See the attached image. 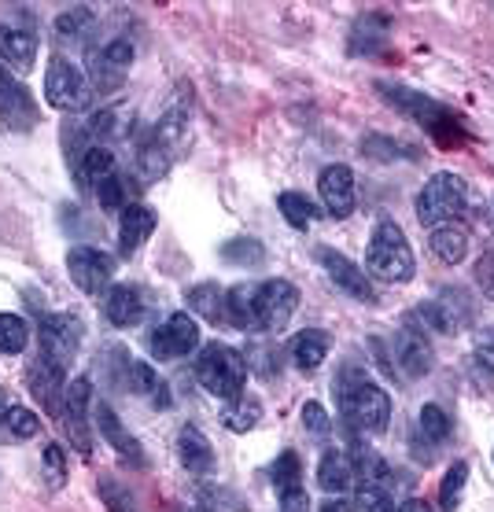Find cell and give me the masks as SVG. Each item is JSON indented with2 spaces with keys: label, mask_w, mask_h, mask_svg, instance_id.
Wrapping results in <instances>:
<instances>
[{
  "label": "cell",
  "mask_w": 494,
  "mask_h": 512,
  "mask_svg": "<svg viewBox=\"0 0 494 512\" xmlns=\"http://www.w3.org/2000/svg\"><path fill=\"white\" fill-rule=\"evenodd\" d=\"M336 402H340V420L354 435H384L391 424V395L380 384L369 380L365 369L343 365V373L332 380Z\"/></svg>",
  "instance_id": "obj_1"
},
{
  "label": "cell",
  "mask_w": 494,
  "mask_h": 512,
  "mask_svg": "<svg viewBox=\"0 0 494 512\" xmlns=\"http://www.w3.org/2000/svg\"><path fill=\"white\" fill-rule=\"evenodd\" d=\"M377 93L384 96L391 107H399L406 118H413V122H417L428 137H436L443 148H454V144H465V140H469V129H465V122H461L450 107H443L439 100H432L428 93H421V89L377 82Z\"/></svg>",
  "instance_id": "obj_2"
},
{
  "label": "cell",
  "mask_w": 494,
  "mask_h": 512,
  "mask_svg": "<svg viewBox=\"0 0 494 512\" xmlns=\"http://www.w3.org/2000/svg\"><path fill=\"white\" fill-rule=\"evenodd\" d=\"M365 269H369V277L384 280V284H410L417 277V258H413V247L399 222L380 218L373 225L369 244H365Z\"/></svg>",
  "instance_id": "obj_3"
},
{
  "label": "cell",
  "mask_w": 494,
  "mask_h": 512,
  "mask_svg": "<svg viewBox=\"0 0 494 512\" xmlns=\"http://www.w3.org/2000/svg\"><path fill=\"white\" fill-rule=\"evenodd\" d=\"M196 380L207 395L222 398V402H236V398L244 395V384H247V358L240 350L225 347V343H207L200 350V358H196Z\"/></svg>",
  "instance_id": "obj_4"
},
{
  "label": "cell",
  "mask_w": 494,
  "mask_h": 512,
  "mask_svg": "<svg viewBox=\"0 0 494 512\" xmlns=\"http://www.w3.org/2000/svg\"><path fill=\"white\" fill-rule=\"evenodd\" d=\"M465 210H469V185L454 170L432 174L424 181L421 192H417V222L428 225V229L458 222Z\"/></svg>",
  "instance_id": "obj_5"
},
{
  "label": "cell",
  "mask_w": 494,
  "mask_h": 512,
  "mask_svg": "<svg viewBox=\"0 0 494 512\" xmlns=\"http://www.w3.org/2000/svg\"><path fill=\"white\" fill-rule=\"evenodd\" d=\"M413 321H421L436 336H458L476 321V303H472V295L465 288H439L432 299L417 303Z\"/></svg>",
  "instance_id": "obj_6"
},
{
  "label": "cell",
  "mask_w": 494,
  "mask_h": 512,
  "mask_svg": "<svg viewBox=\"0 0 494 512\" xmlns=\"http://www.w3.org/2000/svg\"><path fill=\"white\" fill-rule=\"evenodd\" d=\"M133 59H137V48H133L130 37H111L104 45L89 48L85 52V78L93 85V96H107L122 89Z\"/></svg>",
  "instance_id": "obj_7"
},
{
  "label": "cell",
  "mask_w": 494,
  "mask_h": 512,
  "mask_svg": "<svg viewBox=\"0 0 494 512\" xmlns=\"http://www.w3.org/2000/svg\"><path fill=\"white\" fill-rule=\"evenodd\" d=\"M45 100L56 111H71V115L85 111L89 100H93V85L85 78V70L63 52H56L45 67Z\"/></svg>",
  "instance_id": "obj_8"
},
{
  "label": "cell",
  "mask_w": 494,
  "mask_h": 512,
  "mask_svg": "<svg viewBox=\"0 0 494 512\" xmlns=\"http://www.w3.org/2000/svg\"><path fill=\"white\" fill-rule=\"evenodd\" d=\"M41 122V107H37L30 85L0 63V129L8 133H30Z\"/></svg>",
  "instance_id": "obj_9"
},
{
  "label": "cell",
  "mask_w": 494,
  "mask_h": 512,
  "mask_svg": "<svg viewBox=\"0 0 494 512\" xmlns=\"http://www.w3.org/2000/svg\"><path fill=\"white\" fill-rule=\"evenodd\" d=\"M93 380L89 376H78L67 384V395H63V406H59V424L67 431V439L78 446V454H93Z\"/></svg>",
  "instance_id": "obj_10"
},
{
  "label": "cell",
  "mask_w": 494,
  "mask_h": 512,
  "mask_svg": "<svg viewBox=\"0 0 494 512\" xmlns=\"http://www.w3.org/2000/svg\"><path fill=\"white\" fill-rule=\"evenodd\" d=\"M295 310H299V288L292 280H262L255 288V317H259V332H266V336L284 332Z\"/></svg>",
  "instance_id": "obj_11"
},
{
  "label": "cell",
  "mask_w": 494,
  "mask_h": 512,
  "mask_svg": "<svg viewBox=\"0 0 494 512\" xmlns=\"http://www.w3.org/2000/svg\"><path fill=\"white\" fill-rule=\"evenodd\" d=\"M37 339H41V354H48L52 361H59L63 369L78 358L85 339V325L78 314H41L37 321Z\"/></svg>",
  "instance_id": "obj_12"
},
{
  "label": "cell",
  "mask_w": 494,
  "mask_h": 512,
  "mask_svg": "<svg viewBox=\"0 0 494 512\" xmlns=\"http://www.w3.org/2000/svg\"><path fill=\"white\" fill-rule=\"evenodd\" d=\"M67 273H71V284L85 295H100V291L111 288V277H115V258L100 251V247L78 244L67 251Z\"/></svg>",
  "instance_id": "obj_13"
},
{
  "label": "cell",
  "mask_w": 494,
  "mask_h": 512,
  "mask_svg": "<svg viewBox=\"0 0 494 512\" xmlns=\"http://www.w3.org/2000/svg\"><path fill=\"white\" fill-rule=\"evenodd\" d=\"M152 354L159 361H174V358H189L192 350L200 347V321L181 310V314H170L163 325L152 328Z\"/></svg>",
  "instance_id": "obj_14"
},
{
  "label": "cell",
  "mask_w": 494,
  "mask_h": 512,
  "mask_svg": "<svg viewBox=\"0 0 494 512\" xmlns=\"http://www.w3.org/2000/svg\"><path fill=\"white\" fill-rule=\"evenodd\" d=\"M391 361H395V369H399L406 380H424V376L432 373V365H436V350L424 336V328H399L395 336H391Z\"/></svg>",
  "instance_id": "obj_15"
},
{
  "label": "cell",
  "mask_w": 494,
  "mask_h": 512,
  "mask_svg": "<svg viewBox=\"0 0 494 512\" xmlns=\"http://www.w3.org/2000/svg\"><path fill=\"white\" fill-rule=\"evenodd\" d=\"M450 435H454V424H450L447 409L436 406V402H424L421 413H417V428L410 435V450L417 461L424 465H432L436 461V450L450 443Z\"/></svg>",
  "instance_id": "obj_16"
},
{
  "label": "cell",
  "mask_w": 494,
  "mask_h": 512,
  "mask_svg": "<svg viewBox=\"0 0 494 512\" xmlns=\"http://www.w3.org/2000/svg\"><path fill=\"white\" fill-rule=\"evenodd\" d=\"M26 387H30V395L41 402V409H48L52 417H59V406H63V395H67V369L37 350V358L30 361V369H26Z\"/></svg>",
  "instance_id": "obj_17"
},
{
  "label": "cell",
  "mask_w": 494,
  "mask_h": 512,
  "mask_svg": "<svg viewBox=\"0 0 494 512\" xmlns=\"http://www.w3.org/2000/svg\"><path fill=\"white\" fill-rule=\"evenodd\" d=\"M93 428L100 431V439H104L111 450L118 454V461L130 468H148V457H144V446L137 443L130 435V428L118 420V413L107 402H96L93 406Z\"/></svg>",
  "instance_id": "obj_18"
},
{
  "label": "cell",
  "mask_w": 494,
  "mask_h": 512,
  "mask_svg": "<svg viewBox=\"0 0 494 512\" xmlns=\"http://www.w3.org/2000/svg\"><path fill=\"white\" fill-rule=\"evenodd\" d=\"M318 262L321 269L329 273V280L336 284L340 291H347L351 299H358V303H377V288H373V280L365 277V269L358 266V262H351L347 255H340V251H332V247H318Z\"/></svg>",
  "instance_id": "obj_19"
},
{
  "label": "cell",
  "mask_w": 494,
  "mask_h": 512,
  "mask_svg": "<svg viewBox=\"0 0 494 512\" xmlns=\"http://www.w3.org/2000/svg\"><path fill=\"white\" fill-rule=\"evenodd\" d=\"M318 196H321V207H325V214H329V218H336V222L351 218L354 203H358L351 166H343V163L325 166V170L318 174Z\"/></svg>",
  "instance_id": "obj_20"
},
{
  "label": "cell",
  "mask_w": 494,
  "mask_h": 512,
  "mask_svg": "<svg viewBox=\"0 0 494 512\" xmlns=\"http://www.w3.org/2000/svg\"><path fill=\"white\" fill-rule=\"evenodd\" d=\"M189 126H192V89L185 93V85H181V89L170 96V104L163 107V115H159V122H155V129H152V137L159 140V144H166L170 152H177L185 133H189Z\"/></svg>",
  "instance_id": "obj_21"
},
{
  "label": "cell",
  "mask_w": 494,
  "mask_h": 512,
  "mask_svg": "<svg viewBox=\"0 0 494 512\" xmlns=\"http://www.w3.org/2000/svg\"><path fill=\"white\" fill-rule=\"evenodd\" d=\"M155 225H159V214L152 207H144V203H130L122 210V218H118V251H122V258L137 255L152 240Z\"/></svg>",
  "instance_id": "obj_22"
},
{
  "label": "cell",
  "mask_w": 494,
  "mask_h": 512,
  "mask_svg": "<svg viewBox=\"0 0 494 512\" xmlns=\"http://www.w3.org/2000/svg\"><path fill=\"white\" fill-rule=\"evenodd\" d=\"M126 387H130L137 398H144L152 409H170V406H174L170 384H166L163 376L155 373L152 365H148V361H141V358H130V365H126Z\"/></svg>",
  "instance_id": "obj_23"
},
{
  "label": "cell",
  "mask_w": 494,
  "mask_h": 512,
  "mask_svg": "<svg viewBox=\"0 0 494 512\" xmlns=\"http://www.w3.org/2000/svg\"><path fill=\"white\" fill-rule=\"evenodd\" d=\"M0 63L15 74H23V70H34L37 63V37L23 26H12V23H0Z\"/></svg>",
  "instance_id": "obj_24"
},
{
  "label": "cell",
  "mask_w": 494,
  "mask_h": 512,
  "mask_svg": "<svg viewBox=\"0 0 494 512\" xmlns=\"http://www.w3.org/2000/svg\"><path fill=\"white\" fill-rule=\"evenodd\" d=\"M177 461L189 468L192 476H211L214 472V461H218L214 446L196 424H185V428L177 431Z\"/></svg>",
  "instance_id": "obj_25"
},
{
  "label": "cell",
  "mask_w": 494,
  "mask_h": 512,
  "mask_svg": "<svg viewBox=\"0 0 494 512\" xmlns=\"http://www.w3.org/2000/svg\"><path fill=\"white\" fill-rule=\"evenodd\" d=\"M104 314L115 328L141 325V317H144L141 288H133V284H111V288H107V299H104Z\"/></svg>",
  "instance_id": "obj_26"
},
{
  "label": "cell",
  "mask_w": 494,
  "mask_h": 512,
  "mask_svg": "<svg viewBox=\"0 0 494 512\" xmlns=\"http://www.w3.org/2000/svg\"><path fill=\"white\" fill-rule=\"evenodd\" d=\"M71 170H74V185L82 188V192H96V188L104 185L107 177L118 170L111 144H93V148H89V152H85Z\"/></svg>",
  "instance_id": "obj_27"
},
{
  "label": "cell",
  "mask_w": 494,
  "mask_h": 512,
  "mask_svg": "<svg viewBox=\"0 0 494 512\" xmlns=\"http://www.w3.org/2000/svg\"><path fill=\"white\" fill-rule=\"evenodd\" d=\"M329 350H332V339L325 328H303L292 339L288 354H292V365L299 373H318L321 365H325V358H329Z\"/></svg>",
  "instance_id": "obj_28"
},
{
  "label": "cell",
  "mask_w": 494,
  "mask_h": 512,
  "mask_svg": "<svg viewBox=\"0 0 494 512\" xmlns=\"http://www.w3.org/2000/svg\"><path fill=\"white\" fill-rule=\"evenodd\" d=\"M428 247H432V255L439 262H447V266H461L465 258H469V229L458 222L450 225H436L432 233H428Z\"/></svg>",
  "instance_id": "obj_29"
},
{
  "label": "cell",
  "mask_w": 494,
  "mask_h": 512,
  "mask_svg": "<svg viewBox=\"0 0 494 512\" xmlns=\"http://www.w3.org/2000/svg\"><path fill=\"white\" fill-rule=\"evenodd\" d=\"M255 280L247 284H233L225 291V321L240 332H259V317H255Z\"/></svg>",
  "instance_id": "obj_30"
},
{
  "label": "cell",
  "mask_w": 494,
  "mask_h": 512,
  "mask_svg": "<svg viewBox=\"0 0 494 512\" xmlns=\"http://www.w3.org/2000/svg\"><path fill=\"white\" fill-rule=\"evenodd\" d=\"M388 30L391 19L384 12H365L351 30V52L354 56H373L388 45Z\"/></svg>",
  "instance_id": "obj_31"
},
{
  "label": "cell",
  "mask_w": 494,
  "mask_h": 512,
  "mask_svg": "<svg viewBox=\"0 0 494 512\" xmlns=\"http://www.w3.org/2000/svg\"><path fill=\"white\" fill-rule=\"evenodd\" d=\"M318 483L325 494H343L354 487V468L347 450H325L318 465Z\"/></svg>",
  "instance_id": "obj_32"
},
{
  "label": "cell",
  "mask_w": 494,
  "mask_h": 512,
  "mask_svg": "<svg viewBox=\"0 0 494 512\" xmlns=\"http://www.w3.org/2000/svg\"><path fill=\"white\" fill-rule=\"evenodd\" d=\"M52 30H56L59 41H89L96 30V12L89 4H71L56 15Z\"/></svg>",
  "instance_id": "obj_33"
},
{
  "label": "cell",
  "mask_w": 494,
  "mask_h": 512,
  "mask_svg": "<svg viewBox=\"0 0 494 512\" xmlns=\"http://www.w3.org/2000/svg\"><path fill=\"white\" fill-rule=\"evenodd\" d=\"M185 303L196 317L203 321H225V288H218L214 280H203V284H192L189 295H185Z\"/></svg>",
  "instance_id": "obj_34"
},
{
  "label": "cell",
  "mask_w": 494,
  "mask_h": 512,
  "mask_svg": "<svg viewBox=\"0 0 494 512\" xmlns=\"http://www.w3.org/2000/svg\"><path fill=\"white\" fill-rule=\"evenodd\" d=\"M85 129H89L93 144H107L111 137H126V129H130V122H126V107L104 104L100 111H93V115L85 118Z\"/></svg>",
  "instance_id": "obj_35"
},
{
  "label": "cell",
  "mask_w": 494,
  "mask_h": 512,
  "mask_svg": "<svg viewBox=\"0 0 494 512\" xmlns=\"http://www.w3.org/2000/svg\"><path fill=\"white\" fill-rule=\"evenodd\" d=\"M41 431V417L26 406H8L0 413V439H12V443H23V439H34Z\"/></svg>",
  "instance_id": "obj_36"
},
{
  "label": "cell",
  "mask_w": 494,
  "mask_h": 512,
  "mask_svg": "<svg viewBox=\"0 0 494 512\" xmlns=\"http://www.w3.org/2000/svg\"><path fill=\"white\" fill-rule=\"evenodd\" d=\"M259 420H262V402L251 395H240L236 402H225V409H222V424L233 431V435H247Z\"/></svg>",
  "instance_id": "obj_37"
},
{
  "label": "cell",
  "mask_w": 494,
  "mask_h": 512,
  "mask_svg": "<svg viewBox=\"0 0 494 512\" xmlns=\"http://www.w3.org/2000/svg\"><path fill=\"white\" fill-rule=\"evenodd\" d=\"M362 155L365 159H373V163H395V159H417V148H410V144H402V140L395 137H384V133H369V137H362Z\"/></svg>",
  "instance_id": "obj_38"
},
{
  "label": "cell",
  "mask_w": 494,
  "mask_h": 512,
  "mask_svg": "<svg viewBox=\"0 0 494 512\" xmlns=\"http://www.w3.org/2000/svg\"><path fill=\"white\" fill-rule=\"evenodd\" d=\"M170 159H174V152L166 148V144H159L155 137H148L137 148V174L144 177V181H159V177L170 170Z\"/></svg>",
  "instance_id": "obj_39"
},
{
  "label": "cell",
  "mask_w": 494,
  "mask_h": 512,
  "mask_svg": "<svg viewBox=\"0 0 494 512\" xmlns=\"http://www.w3.org/2000/svg\"><path fill=\"white\" fill-rule=\"evenodd\" d=\"M222 262H229V266H262L266 262V247H262V240H255V236H233V240H225L222 244Z\"/></svg>",
  "instance_id": "obj_40"
},
{
  "label": "cell",
  "mask_w": 494,
  "mask_h": 512,
  "mask_svg": "<svg viewBox=\"0 0 494 512\" xmlns=\"http://www.w3.org/2000/svg\"><path fill=\"white\" fill-rule=\"evenodd\" d=\"M277 207H281L284 222L292 225V229H310V225L318 222V207H314L303 192H281V196H277Z\"/></svg>",
  "instance_id": "obj_41"
},
{
  "label": "cell",
  "mask_w": 494,
  "mask_h": 512,
  "mask_svg": "<svg viewBox=\"0 0 494 512\" xmlns=\"http://www.w3.org/2000/svg\"><path fill=\"white\" fill-rule=\"evenodd\" d=\"M465 483H469V465L465 461H454L447 468V476L439 483V509L454 512L461 505V494H465Z\"/></svg>",
  "instance_id": "obj_42"
},
{
  "label": "cell",
  "mask_w": 494,
  "mask_h": 512,
  "mask_svg": "<svg viewBox=\"0 0 494 512\" xmlns=\"http://www.w3.org/2000/svg\"><path fill=\"white\" fill-rule=\"evenodd\" d=\"M26 343H30V325H26L19 314H0V354H23Z\"/></svg>",
  "instance_id": "obj_43"
},
{
  "label": "cell",
  "mask_w": 494,
  "mask_h": 512,
  "mask_svg": "<svg viewBox=\"0 0 494 512\" xmlns=\"http://www.w3.org/2000/svg\"><path fill=\"white\" fill-rule=\"evenodd\" d=\"M270 479L277 494H284L288 487H299L303 483V461H299V454L295 450H281L277 461L270 465Z\"/></svg>",
  "instance_id": "obj_44"
},
{
  "label": "cell",
  "mask_w": 494,
  "mask_h": 512,
  "mask_svg": "<svg viewBox=\"0 0 494 512\" xmlns=\"http://www.w3.org/2000/svg\"><path fill=\"white\" fill-rule=\"evenodd\" d=\"M126 196H130V188H126V177L118 174V170L107 177L104 185L96 188V199H100V207H104V210H118V214L130 207V203H126Z\"/></svg>",
  "instance_id": "obj_45"
},
{
  "label": "cell",
  "mask_w": 494,
  "mask_h": 512,
  "mask_svg": "<svg viewBox=\"0 0 494 512\" xmlns=\"http://www.w3.org/2000/svg\"><path fill=\"white\" fill-rule=\"evenodd\" d=\"M358 512H399L388 487H373V483H358Z\"/></svg>",
  "instance_id": "obj_46"
},
{
  "label": "cell",
  "mask_w": 494,
  "mask_h": 512,
  "mask_svg": "<svg viewBox=\"0 0 494 512\" xmlns=\"http://www.w3.org/2000/svg\"><path fill=\"white\" fill-rule=\"evenodd\" d=\"M41 465H45V472H48V487L52 490L63 487V479H67V454H63V446L48 443L45 454H41Z\"/></svg>",
  "instance_id": "obj_47"
},
{
  "label": "cell",
  "mask_w": 494,
  "mask_h": 512,
  "mask_svg": "<svg viewBox=\"0 0 494 512\" xmlns=\"http://www.w3.org/2000/svg\"><path fill=\"white\" fill-rule=\"evenodd\" d=\"M100 498L111 512H133V494L118 487L115 479H100Z\"/></svg>",
  "instance_id": "obj_48"
},
{
  "label": "cell",
  "mask_w": 494,
  "mask_h": 512,
  "mask_svg": "<svg viewBox=\"0 0 494 512\" xmlns=\"http://www.w3.org/2000/svg\"><path fill=\"white\" fill-rule=\"evenodd\" d=\"M303 428L310 431V435H318V439H325L332 431V417L325 413L321 402H306L303 406Z\"/></svg>",
  "instance_id": "obj_49"
},
{
  "label": "cell",
  "mask_w": 494,
  "mask_h": 512,
  "mask_svg": "<svg viewBox=\"0 0 494 512\" xmlns=\"http://www.w3.org/2000/svg\"><path fill=\"white\" fill-rule=\"evenodd\" d=\"M472 277H476V288L487 295L494 303V251H483L480 258H476V269H472Z\"/></svg>",
  "instance_id": "obj_50"
},
{
  "label": "cell",
  "mask_w": 494,
  "mask_h": 512,
  "mask_svg": "<svg viewBox=\"0 0 494 512\" xmlns=\"http://www.w3.org/2000/svg\"><path fill=\"white\" fill-rule=\"evenodd\" d=\"M277 512H310V494H306L303 483L284 490L281 501H277Z\"/></svg>",
  "instance_id": "obj_51"
},
{
  "label": "cell",
  "mask_w": 494,
  "mask_h": 512,
  "mask_svg": "<svg viewBox=\"0 0 494 512\" xmlns=\"http://www.w3.org/2000/svg\"><path fill=\"white\" fill-rule=\"evenodd\" d=\"M480 354L494 365V325L487 328V332H483V336H480Z\"/></svg>",
  "instance_id": "obj_52"
},
{
  "label": "cell",
  "mask_w": 494,
  "mask_h": 512,
  "mask_svg": "<svg viewBox=\"0 0 494 512\" xmlns=\"http://www.w3.org/2000/svg\"><path fill=\"white\" fill-rule=\"evenodd\" d=\"M399 512H436V509H432V505H428L424 498H406L399 505Z\"/></svg>",
  "instance_id": "obj_53"
},
{
  "label": "cell",
  "mask_w": 494,
  "mask_h": 512,
  "mask_svg": "<svg viewBox=\"0 0 494 512\" xmlns=\"http://www.w3.org/2000/svg\"><path fill=\"white\" fill-rule=\"evenodd\" d=\"M321 512H354L351 509V501H343V498H329L325 505H321Z\"/></svg>",
  "instance_id": "obj_54"
},
{
  "label": "cell",
  "mask_w": 494,
  "mask_h": 512,
  "mask_svg": "<svg viewBox=\"0 0 494 512\" xmlns=\"http://www.w3.org/2000/svg\"><path fill=\"white\" fill-rule=\"evenodd\" d=\"M4 409H8V395H4V391H0V413H4Z\"/></svg>",
  "instance_id": "obj_55"
}]
</instances>
